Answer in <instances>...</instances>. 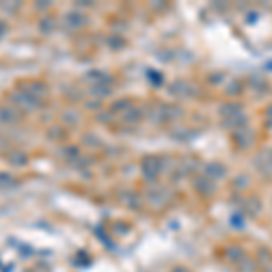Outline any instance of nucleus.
Instances as JSON below:
<instances>
[{
    "label": "nucleus",
    "mask_w": 272,
    "mask_h": 272,
    "mask_svg": "<svg viewBox=\"0 0 272 272\" xmlns=\"http://www.w3.org/2000/svg\"><path fill=\"white\" fill-rule=\"evenodd\" d=\"M175 272H189V271H183V269H176Z\"/></svg>",
    "instance_id": "f257e3e1"
}]
</instances>
